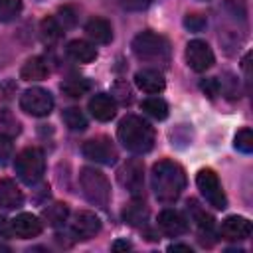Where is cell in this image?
Here are the masks:
<instances>
[{"label": "cell", "instance_id": "1", "mask_svg": "<svg viewBox=\"0 0 253 253\" xmlns=\"http://www.w3.org/2000/svg\"><path fill=\"white\" fill-rule=\"evenodd\" d=\"M152 190L158 202L162 204H174L182 192L186 190V172L184 168L174 160H160L152 166L150 174Z\"/></svg>", "mask_w": 253, "mask_h": 253}, {"label": "cell", "instance_id": "2", "mask_svg": "<svg viewBox=\"0 0 253 253\" xmlns=\"http://www.w3.org/2000/svg\"><path fill=\"white\" fill-rule=\"evenodd\" d=\"M117 134L123 146L134 154H144L154 146V128L138 115H126L119 123Z\"/></svg>", "mask_w": 253, "mask_h": 253}, {"label": "cell", "instance_id": "3", "mask_svg": "<svg viewBox=\"0 0 253 253\" xmlns=\"http://www.w3.org/2000/svg\"><path fill=\"white\" fill-rule=\"evenodd\" d=\"M79 184H81V192L89 204H93L97 208H107V204L111 200V184L101 170H97L93 166L81 168Z\"/></svg>", "mask_w": 253, "mask_h": 253}, {"label": "cell", "instance_id": "4", "mask_svg": "<svg viewBox=\"0 0 253 253\" xmlns=\"http://www.w3.org/2000/svg\"><path fill=\"white\" fill-rule=\"evenodd\" d=\"M14 170L18 174V178L28 184V186H36L42 178H43V172H45V158H43V152L36 146H28L24 148L18 156H16V162H14Z\"/></svg>", "mask_w": 253, "mask_h": 253}, {"label": "cell", "instance_id": "5", "mask_svg": "<svg viewBox=\"0 0 253 253\" xmlns=\"http://www.w3.org/2000/svg\"><path fill=\"white\" fill-rule=\"evenodd\" d=\"M132 51L144 61H164L170 55V43L164 36L154 32H140L132 40Z\"/></svg>", "mask_w": 253, "mask_h": 253}, {"label": "cell", "instance_id": "6", "mask_svg": "<svg viewBox=\"0 0 253 253\" xmlns=\"http://www.w3.org/2000/svg\"><path fill=\"white\" fill-rule=\"evenodd\" d=\"M196 184H198L200 194L204 196V200H206L210 206H213L215 210L227 208L225 192H223V188H221V184H219V178H217V174H215L213 170H210V168L200 170L198 176H196Z\"/></svg>", "mask_w": 253, "mask_h": 253}, {"label": "cell", "instance_id": "7", "mask_svg": "<svg viewBox=\"0 0 253 253\" xmlns=\"http://www.w3.org/2000/svg\"><path fill=\"white\" fill-rule=\"evenodd\" d=\"M20 107L32 117H47L53 111V95L42 87L26 89L20 97Z\"/></svg>", "mask_w": 253, "mask_h": 253}, {"label": "cell", "instance_id": "8", "mask_svg": "<svg viewBox=\"0 0 253 253\" xmlns=\"http://www.w3.org/2000/svg\"><path fill=\"white\" fill-rule=\"evenodd\" d=\"M119 182L125 190L130 192V196L138 198L144 190V164L140 158L126 160L119 170Z\"/></svg>", "mask_w": 253, "mask_h": 253}, {"label": "cell", "instance_id": "9", "mask_svg": "<svg viewBox=\"0 0 253 253\" xmlns=\"http://www.w3.org/2000/svg\"><path fill=\"white\" fill-rule=\"evenodd\" d=\"M83 156L97 162V164H115L117 162V148L107 136H95L83 142L81 148Z\"/></svg>", "mask_w": 253, "mask_h": 253}, {"label": "cell", "instance_id": "10", "mask_svg": "<svg viewBox=\"0 0 253 253\" xmlns=\"http://www.w3.org/2000/svg\"><path fill=\"white\" fill-rule=\"evenodd\" d=\"M186 63L190 65V69L202 73L215 63V55L204 40H192L186 45Z\"/></svg>", "mask_w": 253, "mask_h": 253}, {"label": "cell", "instance_id": "11", "mask_svg": "<svg viewBox=\"0 0 253 253\" xmlns=\"http://www.w3.org/2000/svg\"><path fill=\"white\" fill-rule=\"evenodd\" d=\"M219 233L227 241H243L251 235V221L243 215H229L221 221Z\"/></svg>", "mask_w": 253, "mask_h": 253}, {"label": "cell", "instance_id": "12", "mask_svg": "<svg viewBox=\"0 0 253 253\" xmlns=\"http://www.w3.org/2000/svg\"><path fill=\"white\" fill-rule=\"evenodd\" d=\"M101 231V219L93 211H79L71 225V235L75 239H91Z\"/></svg>", "mask_w": 253, "mask_h": 253}, {"label": "cell", "instance_id": "13", "mask_svg": "<svg viewBox=\"0 0 253 253\" xmlns=\"http://www.w3.org/2000/svg\"><path fill=\"white\" fill-rule=\"evenodd\" d=\"M158 227L170 235V237H178L182 233L188 231V219L184 217V213L176 211V210H162L158 213Z\"/></svg>", "mask_w": 253, "mask_h": 253}, {"label": "cell", "instance_id": "14", "mask_svg": "<svg viewBox=\"0 0 253 253\" xmlns=\"http://www.w3.org/2000/svg\"><path fill=\"white\" fill-rule=\"evenodd\" d=\"M188 213H190V219L200 229V239H204V237H215V233H213V229H215L213 215H210L196 200H190L188 202Z\"/></svg>", "mask_w": 253, "mask_h": 253}, {"label": "cell", "instance_id": "15", "mask_svg": "<svg viewBox=\"0 0 253 253\" xmlns=\"http://www.w3.org/2000/svg\"><path fill=\"white\" fill-rule=\"evenodd\" d=\"M89 111L97 121L107 123L117 115V101L107 93H97L89 99Z\"/></svg>", "mask_w": 253, "mask_h": 253}, {"label": "cell", "instance_id": "16", "mask_svg": "<svg viewBox=\"0 0 253 253\" xmlns=\"http://www.w3.org/2000/svg\"><path fill=\"white\" fill-rule=\"evenodd\" d=\"M12 223V231L14 235L22 237V239H30L42 233V219L34 213H18L14 219H10Z\"/></svg>", "mask_w": 253, "mask_h": 253}, {"label": "cell", "instance_id": "17", "mask_svg": "<svg viewBox=\"0 0 253 253\" xmlns=\"http://www.w3.org/2000/svg\"><path fill=\"white\" fill-rule=\"evenodd\" d=\"M134 83H136V87H138L140 91L150 93V95L160 93V91H164V87H166L164 75H162L160 71H156V69H142V71H136Z\"/></svg>", "mask_w": 253, "mask_h": 253}, {"label": "cell", "instance_id": "18", "mask_svg": "<svg viewBox=\"0 0 253 253\" xmlns=\"http://www.w3.org/2000/svg\"><path fill=\"white\" fill-rule=\"evenodd\" d=\"M24 204V194L18 188V184L10 178L0 180V206L4 210H16Z\"/></svg>", "mask_w": 253, "mask_h": 253}, {"label": "cell", "instance_id": "19", "mask_svg": "<svg viewBox=\"0 0 253 253\" xmlns=\"http://www.w3.org/2000/svg\"><path fill=\"white\" fill-rule=\"evenodd\" d=\"M85 34L95 43H109L113 40V28L105 18H91L85 24Z\"/></svg>", "mask_w": 253, "mask_h": 253}, {"label": "cell", "instance_id": "20", "mask_svg": "<svg viewBox=\"0 0 253 253\" xmlns=\"http://www.w3.org/2000/svg\"><path fill=\"white\" fill-rule=\"evenodd\" d=\"M47 73H49L47 61H45L43 57H40V55L30 57V59L22 65V69H20V77H22L24 81H42V79L47 77Z\"/></svg>", "mask_w": 253, "mask_h": 253}, {"label": "cell", "instance_id": "21", "mask_svg": "<svg viewBox=\"0 0 253 253\" xmlns=\"http://www.w3.org/2000/svg\"><path fill=\"white\" fill-rule=\"evenodd\" d=\"M67 53L71 59L79 61V63H91L97 59V49L93 43L85 42V40H73L67 43Z\"/></svg>", "mask_w": 253, "mask_h": 253}, {"label": "cell", "instance_id": "22", "mask_svg": "<svg viewBox=\"0 0 253 253\" xmlns=\"http://www.w3.org/2000/svg\"><path fill=\"white\" fill-rule=\"evenodd\" d=\"M123 219L132 227H144L148 223V208L142 202H132L123 210Z\"/></svg>", "mask_w": 253, "mask_h": 253}, {"label": "cell", "instance_id": "23", "mask_svg": "<svg viewBox=\"0 0 253 253\" xmlns=\"http://www.w3.org/2000/svg\"><path fill=\"white\" fill-rule=\"evenodd\" d=\"M91 89V81L85 79V77H67L63 83H61V91L71 97V99H79L83 97L85 93H89Z\"/></svg>", "mask_w": 253, "mask_h": 253}, {"label": "cell", "instance_id": "24", "mask_svg": "<svg viewBox=\"0 0 253 253\" xmlns=\"http://www.w3.org/2000/svg\"><path fill=\"white\" fill-rule=\"evenodd\" d=\"M140 109L148 117H152L156 121H164L168 117V103L164 99H160V97H148V99H144L140 103Z\"/></svg>", "mask_w": 253, "mask_h": 253}, {"label": "cell", "instance_id": "25", "mask_svg": "<svg viewBox=\"0 0 253 253\" xmlns=\"http://www.w3.org/2000/svg\"><path fill=\"white\" fill-rule=\"evenodd\" d=\"M43 217L47 219L49 225L59 227V225H63V223L67 221V217H69V206H67V204H61V202H55V204H51V206H47V208L43 210Z\"/></svg>", "mask_w": 253, "mask_h": 253}, {"label": "cell", "instance_id": "26", "mask_svg": "<svg viewBox=\"0 0 253 253\" xmlns=\"http://www.w3.org/2000/svg\"><path fill=\"white\" fill-rule=\"evenodd\" d=\"M61 119H63L65 126H67L69 130H73V132H83V130L87 128V119H85V115H83L77 107L65 109L63 115H61Z\"/></svg>", "mask_w": 253, "mask_h": 253}, {"label": "cell", "instance_id": "27", "mask_svg": "<svg viewBox=\"0 0 253 253\" xmlns=\"http://www.w3.org/2000/svg\"><path fill=\"white\" fill-rule=\"evenodd\" d=\"M40 32H42V40L45 42V43H53L59 36H61V28H59V24L55 22V18H43L42 20V24H40Z\"/></svg>", "mask_w": 253, "mask_h": 253}, {"label": "cell", "instance_id": "28", "mask_svg": "<svg viewBox=\"0 0 253 253\" xmlns=\"http://www.w3.org/2000/svg\"><path fill=\"white\" fill-rule=\"evenodd\" d=\"M22 14V0H0V22H14Z\"/></svg>", "mask_w": 253, "mask_h": 253}, {"label": "cell", "instance_id": "29", "mask_svg": "<svg viewBox=\"0 0 253 253\" xmlns=\"http://www.w3.org/2000/svg\"><path fill=\"white\" fill-rule=\"evenodd\" d=\"M235 148L239 150V152H243V154H249L251 150H253V132H251V128L249 126H245V128H241V130H237V134H235Z\"/></svg>", "mask_w": 253, "mask_h": 253}, {"label": "cell", "instance_id": "30", "mask_svg": "<svg viewBox=\"0 0 253 253\" xmlns=\"http://www.w3.org/2000/svg\"><path fill=\"white\" fill-rule=\"evenodd\" d=\"M75 20H77V16H75V10H73L71 6L59 8V12H57V16H55V22L59 24L61 30L73 28V26H75Z\"/></svg>", "mask_w": 253, "mask_h": 253}, {"label": "cell", "instance_id": "31", "mask_svg": "<svg viewBox=\"0 0 253 253\" xmlns=\"http://www.w3.org/2000/svg\"><path fill=\"white\" fill-rule=\"evenodd\" d=\"M14 154V142L8 134L0 132V166H6Z\"/></svg>", "mask_w": 253, "mask_h": 253}, {"label": "cell", "instance_id": "32", "mask_svg": "<svg viewBox=\"0 0 253 253\" xmlns=\"http://www.w3.org/2000/svg\"><path fill=\"white\" fill-rule=\"evenodd\" d=\"M113 99H119L121 103H130L132 101V91H130V87H128V83L126 81H117L115 85H113V95H111Z\"/></svg>", "mask_w": 253, "mask_h": 253}, {"label": "cell", "instance_id": "33", "mask_svg": "<svg viewBox=\"0 0 253 253\" xmlns=\"http://www.w3.org/2000/svg\"><path fill=\"white\" fill-rule=\"evenodd\" d=\"M186 28H190L192 32H200L204 26H206V18L204 16H198V14H188L186 20H184Z\"/></svg>", "mask_w": 253, "mask_h": 253}, {"label": "cell", "instance_id": "34", "mask_svg": "<svg viewBox=\"0 0 253 253\" xmlns=\"http://www.w3.org/2000/svg\"><path fill=\"white\" fill-rule=\"evenodd\" d=\"M119 4L128 12H140L150 4V0H119Z\"/></svg>", "mask_w": 253, "mask_h": 253}, {"label": "cell", "instance_id": "35", "mask_svg": "<svg viewBox=\"0 0 253 253\" xmlns=\"http://www.w3.org/2000/svg\"><path fill=\"white\" fill-rule=\"evenodd\" d=\"M202 89H204V93L208 95V97H215L219 91H221V85H219V81L217 79H206V81H202Z\"/></svg>", "mask_w": 253, "mask_h": 253}, {"label": "cell", "instance_id": "36", "mask_svg": "<svg viewBox=\"0 0 253 253\" xmlns=\"http://www.w3.org/2000/svg\"><path fill=\"white\" fill-rule=\"evenodd\" d=\"M12 235H14V231H12L10 219L0 217V237H12Z\"/></svg>", "mask_w": 253, "mask_h": 253}, {"label": "cell", "instance_id": "37", "mask_svg": "<svg viewBox=\"0 0 253 253\" xmlns=\"http://www.w3.org/2000/svg\"><path fill=\"white\" fill-rule=\"evenodd\" d=\"M132 245L128 243V241H123V239H119V241H115L113 243V251H128Z\"/></svg>", "mask_w": 253, "mask_h": 253}, {"label": "cell", "instance_id": "38", "mask_svg": "<svg viewBox=\"0 0 253 253\" xmlns=\"http://www.w3.org/2000/svg\"><path fill=\"white\" fill-rule=\"evenodd\" d=\"M168 251H186V253H192V247L190 245H184V243H172L168 247Z\"/></svg>", "mask_w": 253, "mask_h": 253}]
</instances>
